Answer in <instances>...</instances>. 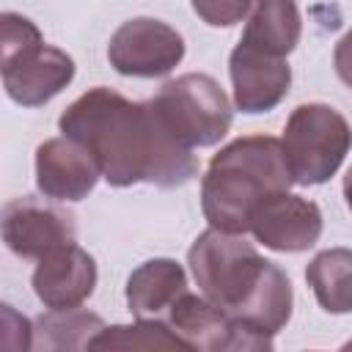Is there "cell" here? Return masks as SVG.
I'll return each mask as SVG.
<instances>
[{"label":"cell","instance_id":"6da1fadb","mask_svg":"<svg viewBox=\"0 0 352 352\" xmlns=\"http://www.w3.org/2000/svg\"><path fill=\"white\" fill-rule=\"evenodd\" d=\"M66 138L82 143L113 187H182L198 173L192 148H184L162 124L154 102H132L96 85L77 96L58 118Z\"/></svg>","mask_w":352,"mask_h":352},{"label":"cell","instance_id":"7a4b0ae2","mask_svg":"<svg viewBox=\"0 0 352 352\" xmlns=\"http://www.w3.org/2000/svg\"><path fill=\"white\" fill-rule=\"evenodd\" d=\"M187 264L198 292L250 336L272 344L289 324L294 305L292 280L275 261L264 258L245 234L209 226L190 245Z\"/></svg>","mask_w":352,"mask_h":352},{"label":"cell","instance_id":"3957f363","mask_svg":"<svg viewBox=\"0 0 352 352\" xmlns=\"http://www.w3.org/2000/svg\"><path fill=\"white\" fill-rule=\"evenodd\" d=\"M292 184L294 179L278 138H236L209 160L201 179V212L212 228L248 234L250 212L267 195Z\"/></svg>","mask_w":352,"mask_h":352},{"label":"cell","instance_id":"277c9868","mask_svg":"<svg viewBox=\"0 0 352 352\" xmlns=\"http://www.w3.org/2000/svg\"><path fill=\"white\" fill-rule=\"evenodd\" d=\"M0 69L3 88L22 107H41L74 80V60L44 44L41 30L22 14H0Z\"/></svg>","mask_w":352,"mask_h":352},{"label":"cell","instance_id":"5b68a950","mask_svg":"<svg viewBox=\"0 0 352 352\" xmlns=\"http://www.w3.org/2000/svg\"><path fill=\"white\" fill-rule=\"evenodd\" d=\"M283 154L294 184H324L352 148L349 121L330 104H297L283 126Z\"/></svg>","mask_w":352,"mask_h":352},{"label":"cell","instance_id":"8992f818","mask_svg":"<svg viewBox=\"0 0 352 352\" xmlns=\"http://www.w3.org/2000/svg\"><path fill=\"white\" fill-rule=\"evenodd\" d=\"M151 102L165 129L184 148L214 146L231 129V102L220 82L204 72H187L168 80Z\"/></svg>","mask_w":352,"mask_h":352},{"label":"cell","instance_id":"52a82bcc","mask_svg":"<svg viewBox=\"0 0 352 352\" xmlns=\"http://www.w3.org/2000/svg\"><path fill=\"white\" fill-rule=\"evenodd\" d=\"M184 58V38L162 19L135 16L116 28L107 44L110 66L124 77H165Z\"/></svg>","mask_w":352,"mask_h":352},{"label":"cell","instance_id":"ba28073f","mask_svg":"<svg viewBox=\"0 0 352 352\" xmlns=\"http://www.w3.org/2000/svg\"><path fill=\"white\" fill-rule=\"evenodd\" d=\"M248 231L275 253H302L322 236V209L302 195L280 190L250 212Z\"/></svg>","mask_w":352,"mask_h":352},{"label":"cell","instance_id":"9c48e42d","mask_svg":"<svg viewBox=\"0 0 352 352\" xmlns=\"http://www.w3.org/2000/svg\"><path fill=\"white\" fill-rule=\"evenodd\" d=\"M50 201L19 195L3 206V242L14 256L38 261L58 245L74 242V217Z\"/></svg>","mask_w":352,"mask_h":352},{"label":"cell","instance_id":"30bf717a","mask_svg":"<svg viewBox=\"0 0 352 352\" xmlns=\"http://www.w3.org/2000/svg\"><path fill=\"white\" fill-rule=\"evenodd\" d=\"M170 330L190 346L206 352H258L272 349V344L250 336L245 327L231 322L209 297L192 294L190 289L173 302L168 319Z\"/></svg>","mask_w":352,"mask_h":352},{"label":"cell","instance_id":"8fae6325","mask_svg":"<svg viewBox=\"0 0 352 352\" xmlns=\"http://www.w3.org/2000/svg\"><path fill=\"white\" fill-rule=\"evenodd\" d=\"M102 170L91 151L60 135L50 138L36 148V187L44 198L60 204H77L94 192Z\"/></svg>","mask_w":352,"mask_h":352},{"label":"cell","instance_id":"7c38bea8","mask_svg":"<svg viewBox=\"0 0 352 352\" xmlns=\"http://www.w3.org/2000/svg\"><path fill=\"white\" fill-rule=\"evenodd\" d=\"M228 74L234 88V104L248 116L275 110L286 99L292 85V66L286 63V58L267 55L242 41L231 50Z\"/></svg>","mask_w":352,"mask_h":352},{"label":"cell","instance_id":"4fadbf2b","mask_svg":"<svg viewBox=\"0 0 352 352\" xmlns=\"http://www.w3.org/2000/svg\"><path fill=\"white\" fill-rule=\"evenodd\" d=\"M30 283L44 308H80L96 289V261L77 242H66L38 258Z\"/></svg>","mask_w":352,"mask_h":352},{"label":"cell","instance_id":"5bb4252c","mask_svg":"<svg viewBox=\"0 0 352 352\" xmlns=\"http://www.w3.org/2000/svg\"><path fill=\"white\" fill-rule=\"evenodd\" d=\"M187 292V272L173 258H148L126 278V305L135 319L165 322L173 302Z\"/></svg>","mask_w":352,"mask_h":352},{"label":"cell","instance_id":"9a60e30c","mask_svg":"<svg viewBox=\"0 0 352 352\" xmlns=\"http://www.w3.org/2000/svg\"><path fill=\"white\" fill-rule=\"evenodd\" d=\"M302 36V16L294 0H256L242 30V44L267 55L286 58Z\"/></svg>","mask_w":352,"mask_h":352},{"label":"cell","instance_id":"2e32d148","mask_svg":"<svg viewBox=\"0 0 352 352\" xmlns=\"http://www.w3.org/2000/svg\"><path fill=\"white\" fill-rule=\"evenodd\" d=\"M305 280L327 314H352V250L327 248L305 267Z\"/></svg>","mask_w":352,"mask_h":352},{"label":"cell","instance_id":"e0dca14e","mask_svg":"<svg viewBox=\"0 0 352 352\" xmlns=\"http://www.w3.org/2000/svg\"><path fill=\"white\" fill-rule=\"evenodd\" d=\"M104 327L102 316L82 308L50 311L33 324V349H88L94 336Z\"/></svg>","mask_w":352,"mask_h":352},{"label":"cell","instance_id":"ac0fdd59","mask_svg":"<svg viewBox=\"0 0 352 352\" xmlns=\"http://www.w3.org/2000/svg\"><path fill=\"white\" fill-rule=\"evenodd\" d=\"M88 349H190L168 322L135 319V324L102 327Z\"/></svg>","mask_w":352,"mask_h":352},{"label":"cell","instance_id":"d6986e66","mask_svg":"<svg viewBox=\"0 0 352 352\" xmlns=\"http://www.w3.org/2000/svg\"><path fill=\"white\" fill-rule=\"evenodd\" d=\"M253 3L256 0H190L198 19L212 28H231L242 22L250 14Z\"/></svg>","mask_w":352,"mask_h":352},{"label":"cell","instance_id":"ffe728a7","mask_svg":"<svg viewBox=\"0 0 352 352\" xmlns=\"http://www.w3.org/2000/svg\"><path fill=\"white\" fill-rule=\"evenodd\" d=\"M333 66H336L338 80H341L346 88H352V30H346V33L338 38V44H336V50H333Z\"/></svg>","mask_w":352,"mask_h":352},{"label":"cell","instance_id":"44dd1931","mask_svg":"<svg viewBox=\"0 0 352 352\" xmlns=\"http://www.w3.org/2000/svg\"><path fill=\"white\" fill-rule=\"evenodd\" d=\"M344 198H346V206L352 209V168H349L346 176H344Z\"/></svg>","mask_w":352,"mask_h":352}]
</instances>
